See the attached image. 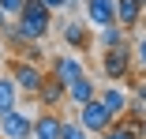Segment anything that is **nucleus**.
I'll return each mask as SVG.
<instances>
[{"label": "nucleus", "instance_id": "14", "mask_svg": "<svg viewBox=\"0 0 146 139\" xmlns=\"http://www.w3.org/2000/svg\"><path fill=\"white\" fill-rule=\"evenodd\" d=\"M127 41V30L120 23H105V26H98V38H94V45L98 49H109V45H124Z\"/></svg>", "mask_w": 146, "mask_h": 139}, {"label": "nucleus", "instance_id": "8", "mask_svg": "<svg viewBox=\"0 0 146 139\" xmlns=\"http://www.w3.org/2000/svg\"><path fill=\"white\" fill-rule=\"evenodd\" d=\"M34 98H38V105H41V109H60V105L68 102V87H64V83H56L52 75H45V79L38 83Z\"/></svg>", "mask_w": 146, "mask_h": 139}, {"label": "nucleus", "instance_id": "20", "mask_svg": "<svg viewBox=\"0 0 146 139\" xmlns=\"http://www.w3.org/2000/svg\"><path fill=\"white\" fill-rule=\"evenodd\" d=\"M19 8H23V0H0V11H4L8 19H15V15H19Z\"/></svg>", "mask_w": 146, "mask_h": 139}, {"label": "nucleus", "instance_id": "22", "mask_svg": "<svg viewBox=\"0 0 146 139\" xmlns=\"http://www.w3.org/2000/svg\"><path fill=\"white\" fill-rule=\"evenodd\" d=\"M4 26H8V15H4V11H0V30H4Z\"/></svg>", "mask_w": 146, "mask_h": 139}, {"label": "nucleus", "instance_id": "18", "mask_svg": "<svg viewBox=\"0 0 146 139\" xmlns=\"http://www.w3.org/2000/svg\"><path fill=\"white\" fill-rule=\"evenodd\" d=\"M131 57H135V72H146V34L131 45Z\"/></svg>", "mask_w": 146, "mask_h": 139}, {"label": "nucleus", "instance_id": "7", "mask_svg": "<svg viewBox=\"0 0 146 139\" xmlns=\"http://www.w3.org/2000/svg\"><path fill=\"white\" fill-rule=\"evenodd\" d=\"M94 26L90 23H82V19H64L60 23V41L68 45V49H90L94 45Z\"/></svg>", "mask_w": 146, "mask_h": 139}, {"label": "nucleus", "instance_id": "12", "mask_svg": "<svg viewBox=\"0 0 146 139\" xmlns=\"http://www.w3.org/2000/svg\"><path fill=\"white\" fill-rule=\"evenodd\" d=\"M94 94H98V83H94L90 75H86V72H82L79 79H71V83H68V102H71V105H82V102H90Z\"/></svg>", "mask_w": 146, "mask_h": 139}, {"label": "nucleus", "instance_id": "3", "mask_svg": "<svg viewBox=\"0 0 146 139\" xmlns=\"http://www.w3.org/2000/svg\"><path fill=\"white\" fill-rule=\"evenodd\" d=\"M75 120L90 132V135H98V132H105L109 124H112V113L101 105V98L94 94L90 102H82V105H75Z\"/></svg>", "mask_w": 146, "mask_h": 139}, {"label": "nucleus", "instance_id": "13", "mask_svg": "<svg viewBox=\"0 0 146 139\" xmlns=\"http://www.w3.org/2000/svg\"><path fill=\"white\" fill-rule=\"evenodd\" d=\"M116 23H120L124 30H135L142 23V4L139 0H116Z\"/></svg>", "mask_w": 146, "mask_h": 139}, {"label": "nucleus", "instance_id": "4", "mask_svg": "<svg viewBox=\"0 0 146 139\" xmlns=\"http://www.w3.org/2000/svg\"><path fill=\"white\" fill-rule=\"evenodd\" d=\"M8 75L15 79V87H19V94H26V98H34V90H38V83L45 79L41 64H30V60H23V57H15V60H11V72H8Z\"/></svg>", "mask_w": 146, "mask_h": 139}, {"label": "nucleus", "instance_id": "24", "mask_svg": "<svg viewBox=\"0 0 146 139\" xmlns=\"http://www.w3.org/2000/svg\"><path fill=\"white\" fill-rule=\"evenodd\" d=\"M142 132H146V117H142Z\"/></svg>", "mask_w": 146, "mask_h": 139}, {"label": "nucleus", "instance_id": "15", "mask_svg": "<svg viewBox=\"0 0 146 139\" xmlns=\"http://www.w3.org/2000/svg\"><path fill=\"white\" fill-rule=\"evenodd\" d=\"M19 87H15V79L11 75H0V113H8V109H15L19 105Z\"/></svg>", "mask_w": 146, "mask_h": 139}, {"label": "nucleus", "instance_id": "10", "mask_svg": "<svg viewBox=\"0 0 146 139\" xmlns=\"http://www.w3.org/2000/svg\"><path fill=\"white\" fill-rule=\"evenodd\" d=\"M60 124H64V117L56 113V109H41V113L34 117L30 139H60Z\"/></svg>", "mask_w": 146, "mask_h": 139}, {"label": "nucleus", "instance_id": "16", "mask_svg": "<svg viewBox=\"0 0 146 139\" xmlns=\"http://www.w3.org/2000/svg\"><path fill=\"white\" fill-rule=\"evenodd\" d=\"M112 124L120 128L127 139H146V132H142V120H139V117H131V113H120V117H116Z\"/></svg>", "mask_w": 146, "mask_h": 139}, {"label": "nucleus", "instance_id": "2", "mask_svg": "<svg viewBox=\"0 0 146 139\" xmlns=\"http://www.w3.org/2000/svg\"><path fill=\"white\" fill-rule=\"evenodd\" d=\"M98 64H101V79L105 83H127V75L135 72V57H131V45H109L98 49Z\"/></svg>", "mask_w": 146, "mask_h": 139}, {"label": "nucleus", "instance_id": "21", "mask_svg": "<svg viewBox=\"0 0 146 139\" xmlns=\"http://www.w3.org/2000/svg\"><path fill=\"white\" fill-rule=\"evenodd\" d=\"M98 139H127V135H124L120 128H116V124H109L105 132H98Z\"/></svg>", "mask_w": 146, "mask_h": 139}, {"label": "nucleus", "instance_id": "6", "mask_svg": "<svg viewBox=\"0 0 146 139\" xmlns=\"http://www.w3.org/2000/svg\"><path fill=\"white\" fill-rule=\"evenodd\" d=\"M82 72H86V64H82V57H75V53H56V57L49 60V75L56 83H64V87L71 79H79Z\"/></svg>", "mask_w": 146, "mask_h": 139}, {"label": "nucleus", "instance_id": "1", "mask_svg": "<svg viewBox=\"0 0 146 139\" xmlns=\"http://www.w3.org/2000/svg\"><path fill=\"white\" fill-rule=\"evenodd\" d=\"M52 30V8L45 4V0H23L19 15L4 26V34L11 45H23V41H45Z\"/></svg>", "mask_w": 146, "mask_h": 139}, {"label": "nucleus", "instance_id": "11", "mask_svg": "<svg viewBox=\"0 0 146 139\" xmlns=\"http://www.w3.org/2000/svg\"><path fill=\"white\" fill-rule=\"evenodd\" d=\"M98 98H101V105L109 109V113H112V120H116V117L127 109V98H131V94L124 90V83H105V87L98 90Z\"/></svg>", "mask_w": 146, "mask_h": 139}, {"label": "nucleus", "instance_id": "9", "mask_svg": "<svg viewBox=\"0 0 146 139\" xmlns=\"http://www.w3.org/2000/svg\"><path fill=\"white\" fill-rule=\"evenodd\" d=\"M82 15L94 30L105 23H116V0H82Z\"/></svg>", "mask_w": 146, "mask_h": 139}, {"label": "nucleus", "instance_id": "23", "mask_svg": "<svg viewBox=\"0 0 146 139\" xmlns=\"http://www.w3.org/2000/svg\"><path fill=\"white\" fill-rule=\"evenodd\" d=\"M142 23H146V4H142Z\"/></svg>", "mask_w": 146, "mask_h": 139}, {"label": "nucleus", "instance_id": "19", "mask_svg": "<svg viewBox=\"0 0 146 139\" xmlns=\"http://www.w3.org/2000/svg\"><path fill=\"white\" fill-rule=\"evenodd\" d=\"M45 4L52 8V15H60V11H68V8H79V0H45Z\"/></svg>", "mask_w": 146, "mask_h": 139}, {"label": "nucleus", "instance_id": "5", "mask_svg": "<svg viewBox=\"0 0 146 139\" xmlns=\"http://www.w3.org/2000/svg\"><path fill=\"white\" fill-rule=\"evenodd\" d=\"M34 132V117L30 113H23V109H8V113H0V135L4 139H30Z\"/></svg>", "mask_w": 146, "mask_h": 139}, {"label": "nucleus", "instance_id": "17", "mask_svg": "<svg viewBox=\"0 0 146 139\" xmlns=\"http://www.w3.org/2000/svg\"><path fill=\"white\" fill-rule=\"evenodd\" d=\"M60 139H90V132H86L75 117H68V120L60 124Z\"/></svg>", "mask_w": 146, "mask_h": 139}]
</instances>
